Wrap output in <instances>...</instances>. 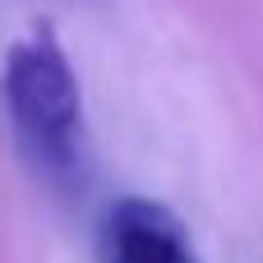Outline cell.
<instances>
[{
  "label": "cell",
  "instance_id": "obj_1",
  "mask_svg": "<svg viewBox=\"0 0 263 263\" xmlns=\"http://www.w3.org/2000/svg\"><path fill=\"white\" fill-rule=\"evenodd\" d=\"M5 116L14 125L18 153L28 166L51 180L69 185L83 171V92L79 74L55 37L51 23H32L5 55L0 74Z\"/></svg>",
  "mask_w": 263,
  "mask_h": 263
},
{
  "label": "cell",
  "instance_id": "obj_2",
  "mask_svg": "<svg viewBox=\"0 0 263 263\" xmlns=\"http://www.w3.org/2000/svg\"><path fill=\"white\" fill-rule=\"evenodd\" d=\"M97 259L102 263H203L185 222L153 199L125 194L106 203L97 227Z\"/></svg>",
  "mask_w": 263,
  "mask_h": 263
}]
</instances>
